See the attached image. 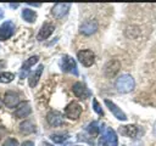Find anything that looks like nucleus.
Wrapping results in <instances>:
<instances>
[{
    "label": "nucleus",
    "instance_id": "7c9ffc66",
    "mask_svg": "<svg viewBox=\"0 0 156 146\" xmlns=\"http://www.w3.org/2000/svg\"><path fill=\"white\" fill-rule=\"evenodd\" d=\"M1 106H2V102H1V100H0V108H1Z\"/></svg>",
    "mask_w": 156,
    "mask_h": 146
},
{
    "label": "nucleus",
    "instance_id": "423d86ee",
    "mask_svg": "<svg viewBox=\"0 0 156 146\" xmlns=\"http://www.w3.org/2000/svg\"><path fill=\"white\" fill-rule=\"evenodd\" d=\"M82 113V106L77 101H71L65 108V116L69 119H78Z\"/></svg>",
    "mask_w": 156,
    "mask_h": 146
},
{
    "label": "nucleus",
    "instance_id": "20e7f679",
    "mask_svg": "<svg viewBox=\"0 0 156 146\" xmlns=\"http://www.w3.org/2000/svg\"><path fill=\"white\" fill-rule=\"evenodd\" d=\"M121 69V62L117 58H112L104 66V74L107 78H113L117 75V73Z\"/></svg>",
    "mask_w": 156,
    "mask_h": 146
},
{
    "label": "nucleus",
    "instance_id": "c85d7f7f",
    "mask_svg": "<svg viewBox=\"0 0 156 146\" xmlns=\"http://www.w3.org/2000/svg\"><path fill=\"white\" fill-rule=\"evenodd\" d=\"M28 5H30V6H40V4H35V2H29Z\"/></svg>",
    "mask_w": 156,
    "mask_h": 146
},
{
    "label": "nucleus",
    "instance_id": "c756f323",
    "mask_svg": "<svg viewBox=\"0 0 156 146\" xmlns=\"http://www.w3.org/2000/svg\"><path fill=\"white\" fill-rule=\"evenodd\" d=\"M0 17H2V11H0Z\"/></svg>",
    "mask_w": 156,
    "mask_h": 146
},
{
    "label": "nucleus",
    "instance_id": "f03ea898",
    "mask_svg": "<svg viewBox=\"0 0 156 146\" xmlns=\"http://www.w3.org/2000/svg\"><path fill=\"white\" fill-rule=\"evenodd\" d=\"M99 146H118V137L112 128H104L102 136L99 140Z\"/></svg>",
    "mask_w": 156,
    "mask_h": 146
},
{
    "label": "nucleus",
    "instance_id": "1a4fd4ad",
    "mask_svg": "<svg viewBox=\"0 0 156 146\" xmlns=\"http://www.w3.org/2000/svg\"><path fill=\"white\" fill-rule=\"evenodd\" d=\"M69 7H71V4H63V2H57L52 6L51 9V15L55 17V18H62L65 17L68 11H69Z\"/></svg>",
    "mask_w": 156,
    "mask_h": 146
},
{
    "label": "nucleus",
    "instance_id": "6ab92c4d",
    "mask_svg": "<svg viewBox=\"0 0 156 146\" xmlns=\"http://www.w3.org/2000/svg\"><path fill=\"white\" fill-rule=\"evenodd\" d=\"M20 131L22 134H32L35 131V125L32 120H24L20 124Z\"/></svg>",
    "mask_w": 156,
    "mask_h": 146
},
{
    "label": "nucleus",
    "instance_id": "393cba45",
    "mask_svg": "<svg viewBox=\"0 0 156 146\" xmlns=\"http://www.w3.org/2000/svg\"><path fill=\"white\" fill-rule=\"evenodd\" d=\"M2 146H20V144H18V141H17L16 139L10 137V139H7V140L4 142Z\"/></svg>",
    "mask_w": 156,
    "mask_h": 146
},
{
    "label": "nucleus",
    "instance_id": "4be33fe9",
    "mask_svg": "<svg viewBox=\"0 0 156 146\" xmlns=\"http://www.w3.org/2000/svg\"><path fill=\"white\" fill-rule=\"evenodd\" d=\"M13 78H15V74L11 72H1L0 73V82L1 83H5V84L10 83L13 80Z\"/></svg>",
    "mask_w": 156,
    "mask_h": 146
},
{
    "label": "nucleus",
    "instance_id": "f8f14e48",
    "mask_svg": "<svg viewBox=\"0 0 156 146\" xmlns=\"http://www.w3.org/2000/svg\"><path fill=\"white\" fill-rule=\"evenodd\" d=\"M104 102H105V105L107 106V108L110 109V112L117 118V119H119V120H127V116H126V113L116 105V103H113L111 100H108V99H105L104 100Z\"/></svg>",
    "mask_w": 156,
    "mask_h": 146
},
{
    "label": "nucleus",
    "instance_id": "ddd939ff",
    "mask_svg": "<svg viewBox=\"0 0 156 146\" xmlns=\"http://www.w3.org/2000/svg\"><path fill=\"white\" fill-rule=\"evenodd\" d=\"M46 120L48 123L51 125V127H60L63 124V117L60 112L57 111H50L48 114H46Z\"/></svg>",
    "mask_w": 156,
    "mask_h": 146
},
{
    "label": "nucleus",
    "instance_id": "dca6fc26",
    "mask_svg": "<svg viewBox=\"0 0 156 146\" xmlns=\"http://www.w3.org/2000/svg\"><path fill=\"white\" fill-rule=\"evenodd\" d=\"M39 61V56H32V57H29L28 60H26L24 62H23V64H22V67H21V79H23L24 77H26V74H27V72L29 71V68L33 66V64H35L37 62Z\"/></svg>",
    "mask_w": 156,
    "mask_h": 146
},
{
    "label": "nucleus",
    "instance_id": "2eb2a0df",
    "mask_svg": "<svg viewBox=\"0 0 156 146\" xmlns=\"http://www.w3.org/2000/svg\"><path fill=\"white\" fill-rule=\"evenodd\" d=\"M4 103L7 107H17L20 103V95L15 91H7L4 96Z\"/></svg>",
    "mask_w": 156,
    "mask_h": 146
},
{
    "label": "nucleus",
    "instance_id": "6e6552de",
    "mask_svg": "<svg viewBox=\"0 0 156 146\" xmlns=\"http://www.w3.org/2000/svg\"><path fill=\"white\" fill-rule=\"evenodd\" d=\"M72 91H73V94H74L79 100H85V99H88V97L91 95V92H90V90L87 88V85L83 84V83H80V82L74 83V85L72 86Z\"/></svg>",
    "mask_w": 156,
    "mask_h": 146
},
{
    "label": "nucleus",
    "instance_id": "cd10ccee",
    "mask_svg": "<svg viewBox=\"0 0 156 146\" xmlns=\"http://www.w3.org/2000/svg\"><path fill=\"white\" fill-rule=\"evenodd\" d=\"M5 67V61H0V69Z\"/></svg>",
    "mask_w": 156,
    "mask_h": 146
},
{
    "label": "nucleus",
    "instance_id": "f257e3e1",
    "mask_svg": "<svg viewBox=\"0 0 156 146\" xmlns=\"http://www.w3.org/2000/svg\"><path fill=\"white\" fill-rule=\"evenodd\" d=\"M135 86V80L130 74H122L116 80V89L121 94H128L130 92Z\"/></svg>",
    "mask_w": 156,
    "mask_h": 146
},
{
    "label": "nucleus",
    "instance_id": "473e14b6",
    "mask_svg": "<svg viewBox=\"0 0 156 146\" xmlns=\"http://www.w3.org/2000/svg\"><path fill=\"white\" fill-rule=\"evenodd\" d=\"M78 146H79V145H78Z\"/></svg>",
    "mask_w": 156,
    "mask_h": 146
},
{
    "label": "nucleus",
    "instance_id": "412c9836",
    "mask_svg": "<svg viewBox=\"0 0 156 146\" xmlns=\"http://www.w3.org/2000/svg\"><path fill=\"white\" fill-rule=\"evenodd\" d=\"M87 131L91 135V136H96L99 133H100V127H99V123L96 120L91 122L88 127H87Z\"/></svg>",
    "mask_w": 156,
    "mask_h": 146
},
{
    "label": "nucleus",
    "instance_id": "2f4dec72",
    "mask_svg": "<svg viewBox=\"0 0 156 146\" xmlns=\"http://www.w3.org/2000/svg\"><path fill=\"white\" fill-rule=\"evenodd\" d=\"M122 146H126V145H122Z\"/></svg>",
    "mask_w": 156,
    "mask_h": 146
},
{
    "label": "nucleus",
    "instance_id": "39448f33",
    "mask_svg": "<svg viewBox=\"0 0 156 146\" xmlns=\"http://www.w3.org/2000/svg\"><path fill=\"white\" fill-rule=\"evenodd\" d=\"M77 57L84 67H90L95 62V55L91 50H80L77 52Z\"/></svg>",
    "mask_w": 156,
    "mask_h": 146
},
{
    "label": "nucleus",
    "instance_id": "bb28decb",
    "mask_svg": "<svg viewBox=\"0 0 156 146\" xmlns=\"http://www.w3.org/2000/svg\"><path fill=\"white\" fill-rule=\"evenodd\" d=\"M10 7L11 9H17L18 7V4H10Z\"/></svg>",
    "mask_w": 156,
    "mask_h": 146
},
{
    "label": "nucleus",
    "instance_id": "a878e982",
    "mask_svg": "<svg viewBox=\"0 0 156 146\" xmlns=\"http://www.w3.org/2000/svg\"><path fill=\"white\" fill-rule=\"evenodd\" d=\"M21 146H34V142L33 141H24Z\"/></svg>",
    "mask_w": 156,
    "mask_h": 146
},
{
    "label": "nucleus",
    "instance_id": "4468645a",
    "mask_svg": "<svg viewBox=\"0 0 156 146\" xmlns=\"http://www.w3.org/2000/svg\"><path fill=\"white\" fill-rule=\"evenodd\" d=\"M54 29H55V27H54L52 23L45 22V23L41 26V28L39 29V33H38V35H37V39H38L39 41H43V40L48 39V38L52 34Z\"/></svg>",
    "mask_w": 156,
    "mask_h": 146
},
{
    "label": "nucleus",
    "instance_id": "f3484780",
    "mask_svg": "<svg viewBox=\"0 0 156 146\" xmlns=\"http://www.w3.org/2000/svg\"><path fill=\"white\" fill-rule=\"evenodd\" d=\"M118 131H119L122 135H124V136L134 137V136L136 135V133H138V128H136V125H134V124H127V125L119 127Z\"/></svg>",
    "mask_w": 156,
    "mask_h": 146
},
{
    "label": "nucleus",
    "instance_id": "0eeeda50",
    "mask_svg": "<svg viewBox=\"0 0 156 146\" xmlns=\"http://www.w3.org/2000/svg\"><path fill=\"white\" fill-rule=\"evenodd\" d=\"M99 28L96 19H87L79 26V32L83 35H91L94 34Z\"/></svg>",
    "mask_w": 156,
    "mask_h": 146
},
{
    "label": "nucleus",
    "instance_id": "a211bd4d",
    "mask_svg": "<svg viewBox=\"0 0 156 146\" xmlns=\"http://www.w3.org/2000/svg\"><path fill=\"white\" fill-rule=\"evenodd\" d=\"M43 68H44V66H43V64H39V67H38L33 73L29 74V77H28V83H29V86H30V88H34V86L38 84L39 78H40V75H41V73H43Z\"/></svg>",
    "mask_w": 156,
    "mask_h": 146
},
{
    "label": "nucleus",
    "instance_id": "7ed1b4c3",
    "mask_svg": "<svg viewBox=\"0 0 156 146\" xmlns=\"http://www.w3.org/2000/svg\"><path fill=\"white\" fill-rule=\"evenodd\" d=\"M60 66L62 68L63 72L66 73H72L74 75H78V68H77V63L74 61V58H72L69 55H65L61 58Z\"/></svg>",
    "mask_w": 156,
    "mask_h": 146
},
{
    "label": "nucleus",
    "instance_id": "9d476101",
    "mask_svg": "<svg viewBox=\"0 0 156 146\" xmlns=\"http://www.w3.org/2000/svg\"><path fill=\"white\" fill-rule=\"evenodd\" d=\"M30 112H32L30 103H29L28 101H21V102L17 105V107H16V109H15V112H13V116H15L16 118H24V117L29 116Z\"/></svg>",
    "mask_w": 156,
    "mask_h": 146
},
{
    "label": "nucleus",
    "instance_id": "9b49d317",
    "mask_svg": "<svg viewBox=\"0 0 156 146\" xmlns=\"http://www.w3.org/2000/svg\"><path fill=\"white\" fill-rule=\"evenodd\" d=\"M15 33V24L11 21H5L0 26V40H7Z\"/></svg>",
    "mask_w": 156,
    "mask_h": 146
},
{
    "label": "nucleus",
    "instance_id": "aec40b11",
    "mask_svg": "<svg viewBox=\"0 0 156 146\" xmlns=\"http://www.w3.org/2000/svg\"><path fill=\"white\" fill-rule=\"evenodd\" d=\"M22 18L28 23H34L37 19V12L32 9H23L22 10Z\"/></svg>",
    "mask_w": 156,
    "mask_h": 146
},
{
    "label": "nucleus",
    "instance_id": "b1692460",
    "mask_svg": "<svg viewBox=\"0 0 156 146\" xmlns=\"http://www.w3.org/2000/svg\"><path fill=\"white\" fill-rule=\"evenodd\" d=\"M93 108L99 116H104V111H102V108H101V106H100V103H99V101L96 99L93 100Z\"/></svg>",
    "mask_w": 156,
    "mask_h": 146
},
{
    "label": "nucleus",
    "instance_id": "5701e85b",
    "mask_svg": "<svg viewBox=\"0 0 156 146\" xmlns=\"http://www.w3.org/2000/svg\"><path fill=\"white\" fill-rule=\"evenodd\" d=\"M67 137H68L67 134H52V135L50 136V139H51L54 142H56V144H62Z\"/></svg>",
    "mask_w": 156,
    "mask_h": 146
}]
</instances>
